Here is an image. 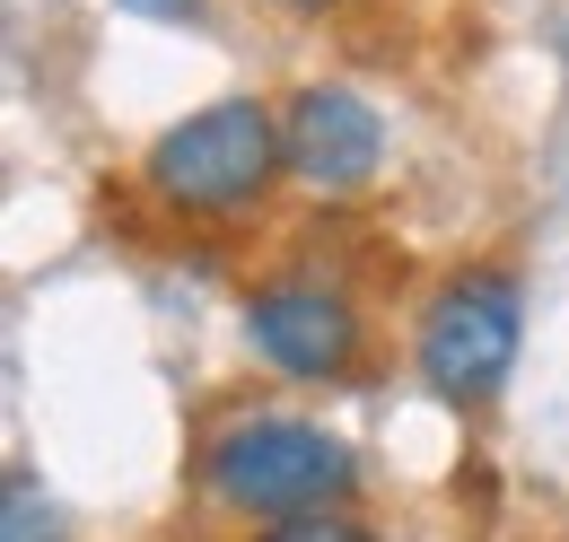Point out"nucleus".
<instances>
[{
  "mask_svg": "<svg viewBox=\"0 0 569 542\" xmlns=\"http://www.w3.org/2000/svg\"><path fill=\"white\" fill-rule=\"evenodd\" d=\"M289 167L281 114L263 97H211L202 114L167 123L141 158V184L184 219H237L272 193V175Z\"/></svg>",
  "mask_w": 569,
  "mask_h": 542,
  "instance_id": "obj_1",
  "label": "nucleus"
},
{
  "mask_svg": "<svg viewBox=\"0 0 569 542\" xmlns=\"http://www.w3.org/2000/svg\"><path fill=\"white\" fill-rule=\"evenodd\" d=\"M202 490L237 516H325L359 490V464L342 438H325L316 420H281V411H254L237 429H219L202 446Z\"/></svg>",
  "mask_w": 569,
  "mask_h": 542,
  "instance_id": "obj_2",
  "label": "nucleus"
},
{
  "mask_svg": "<svg viewBox=\"0 0 569 542\" xmlns=\"http://www.w3.org/2000/svg\"><path fill=\"white\" fill-rule=\"evenodd\" d=\"M517 341H526V289L508 271H456L438 298L421 307V385L456 411H482L517 368Z\"/></svg>",
  "mask_w": 569,
  "mask_h": 542,
  "instance_id": "obj_3",
  "label": "nucleus"
},
{
  "mask_svg": "<svg viewBox=\"0 0 569 542\" xmlns=\"http://www.w3.org/2000/svg\"><path fill=\"white\" fill-rule=\"evenodd\" d=\"M281 149H289V175L307 193H368L377 167H386V114L359 97V88H298L281 114Z\"/></svg>",
  "mask_w": 569,
  "mask_h": 542,
  "instance_id": "obj_4",
  "label": "nucleus"
},
{
  "mask_svg": "<svg viewBox=\"0 0 569 542\" xmlns=\"http://www.w3.org/2000/svg\"><path fill=\"white\" fill-rule=\"evenodd\" d=\"M246 341L298 385H333L359 359V307L325 280H272L246 298Z\"/></svg>",
  "mask_w": 569,
  "mask_h": 542,
  "instance_id": "obj_5",
  "label": "nucleus"
},
{
  "mask_svg": "<svg viewBox=\"0 0 569 542\" xmlns=\"http://www.w3.org/2000/svg\"><path fill=\"white\" fill-rule=\"evenodd\" d=\"M0 542H62V508L44 499V481L27 464L0 473Z\"/></svg>",
  "mask_w": 569,
  "mask_h": 542,
  "instance_id": "obj_6",
  "label": "nucleus"
},
{
  "mask_svg": "<svg viewBox=\"0 0 569 542\" xmlns=\"http://www.w3.org/2000/svg\"><path fill=\"white\" fill-rule=\"evenodd\" d=\"M254 542H368V525L342 516V508H325V516H281V525H263Z\"/></svg>",
  "mask_w": 569,
  "mask_h": 542,
  "instance_id": "obj_7",
  "label": "nucleus"
},
{
  "mask_svg": "<svg viewBox=\"0 0 569 542\" xmlns=\"http://www.w3.org/2000/svg\"><path fill=\"white\" fill-rule=\"evenodd\" d=\"M114 9H132V18H158V27H184V18H202L211 0H114Z\"/></svg>",
  "mask_w": 569,
  "mask_h": 542,
  "instance_id": "obj_8",
  "label": "nucleus"
},
{
  "mask_svg": "<svg viewBox=\"0 0 569 542\" xmlns=\"http://www.w3.org/2000/svg\"><path fill=\"white\" fill-rule=\"evenodd\" d=\"M281 9H333V0H281Z\"/></svg>",
  "mask_w": 569,
  "mask_h": 542,
  "instance_id": "obj_9",
  "label": "nucleus"
}]
</instances>
